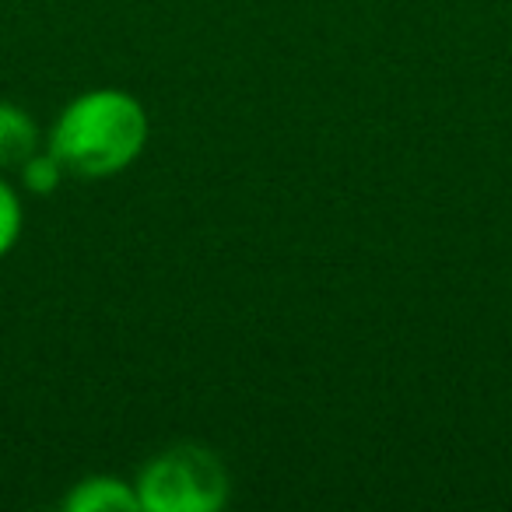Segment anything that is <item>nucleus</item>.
Here are the masks:
<instances>
[{
    "label": "nucleus",
    "instance_id": "f257e3e1",
    "mask_svg": "<svg viewBox=\"0 0 512 512\" xmlns=\"http://www.w3.org/2000/svg\"><path fill=\"white\" fill-rule=\"evenodd\" d=\"M148 144V113L130 92L95 88L57 116L50 130V151L67 176L109 179L137 162Z\"/></svg>",
    "mask_w": 512,
    "mask_h": 512
},
{
    "label": "nucleus",
    "instance_id": "f03ea898",
    "mask_svg": "<svg viewBox=\"0 0 512 512\" xmlns=\"http://www.w3.org/2000/svg\"><path fill=\"white\" fill-rule=\"evenodd\" d=\"M137 502L148 512H214L228 498V470L207 446H172L137 477Z\"/></svg>",
    "mask_w": 512,
    "mask_h": 512
},
{
    "label": "nucleus",
    "instance_id": "7ed1b4c3",
    "mask_svg": "<svg viewBox=\"0 0 512 512\" xmlns=\"http://www.w3.org/2000/svg\"><path fill=\"white\" fill-rule=\"evenodd\" d=\"M71 512H134L141 509L137 502V488L120 477H85L71 488L64 498Z\"/></svg>",
    "mask_w": 512,
    "mask_h": 512
},
{
    "label": "nucleus",
    "instance_id": "20e7f679",
    "mask_svg": "<svg viewBox=\"0 0 512 512\" xmlns=\"http://www.w3.org/2000/svg\"><path fill=\"white\" fill-rule=\"evenodd\" d=\"M32 151H39L32 116L11 102H0V169H11V165L22 169Z\"/></svg>",
    "mask_w": 512,
    "mask_h": 512
},
{
    "label": "nucleus",
    "instance_id": "39448f33",
    "mask_svg": "<svg viewBox=\"0 0 512 512\" xmlns=\"http://www.w3.org/2000/svg\"><path fill=\"white\" fill-rule=\"evenodd\" d=\"M22 176H25V186H29L32 193H53L60 186V179L67 176V169L60 165V158L46 148V151H32V155L25 158Z\"/></svg>",
    "mask_w": 512,
    "mask_h": 512
},
{
    "label": "nucleus",
    "instance_id": "423d86ee",
    "mask_svg": "<svg viewBox=\"0 0 512 512\" xmlns=\"http://www.w3.org/2000/svg\"><path fill=\"white\" fill-rule=\"evenodd\" d=\"M18 232H22V204H18V193L11 190V183L0 179V256L15 246Z\"/></svg>",
    "mask_w": 512,
    "mask_h": 512
}]
</instances>
